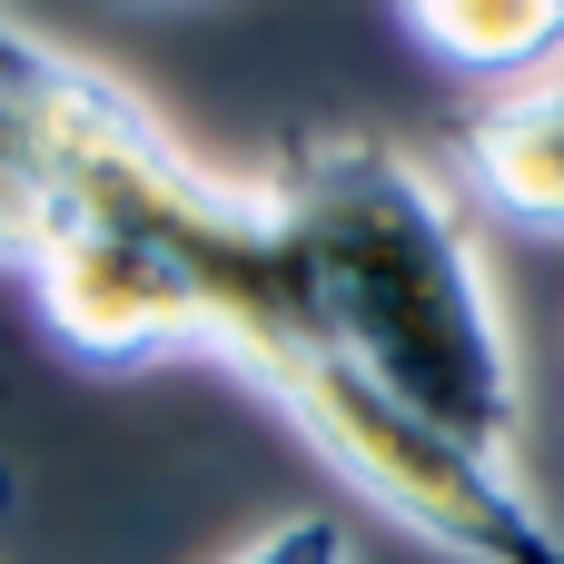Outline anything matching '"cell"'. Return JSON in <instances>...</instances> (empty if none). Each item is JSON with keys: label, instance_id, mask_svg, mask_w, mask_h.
<instances>
[{"label": "cell", "instance_id": "4", "mask_svg": "<svg viewBox=\"0 0 564 564\" xmlns=\"http://www.w3.org/2000/svg\"><path fill=\"white\" fill-rule=\"evenodd\" d=\"M397 30L476 89H525L564 69V0H387Z\"/></svg>", "mask_w": 564, "mask_h": 564}, {"label": "cell", "instance_id": "2", "mask_svg": "<svg viewBox=\"0 0 564 564\" xmlns=\"http://www.w3.org/2000/svg\"><path fill=\"white\" fill-rule=\"evenodd\" d=\"M258 397L317 446V466H337V486H357L416 545H436L456 564H564V525L516 486L506 456H486V446L446 436L436 416L397 406L347 357L297 347L288 367L258 377Z\"/></svg>", "mask_w": 564, "mask_h": 564}, {"label": "cell", "instance_id": "1", "mask_svg": "<svg viewBox=\"0 0 564 564\" xmlns=\"http://www.w3.org/2000/svg\"><path fill=\"white\" fill-rule=\"evenodd\" d=\"M258 188H268V228H278L307 347L347 357L446 436L506 456L525 426V387H516V347H506L466 198L406 149L357 129L288 139V159Z\"/></svg>", "mask_w": 564, "mask_h": 564}, {"label": "cell", "instance_id": "8", "mask_svg": "<svg viewBox=\"0 0 564 564\" xmlns=\"http://www.w3.org/2000/svg\"><path fill=\"white\" fill-rule=\"evenodd\" d=\"M119 10H159V0H119Z\"/></svg>", "mask_w": 564, "mask_h": 564}, {"label": "cell", "instance_id": "3", "mask_svg": "<svg viewBox=\"0 0 564 564\" xmlns=\"http://www.w3.org/2000/svg\"><path fill=\"white\" fill-rule=\"evenodd\" d=\"M456 178L476 218L516 238H564V69L476 99V119L456 129Z\"/></svg>", "mask_w": 564, "mask_h": 564}, {"label": "cell", "instance_id": "6", "mask_svg": "<svg viewBox=\"0 0 564 564\" xmlns=\"http://www.w3.org/2000/svg\"><path fill=\"white\" fill-rule=\"evenodd\" d=\"M228 564H347V525H337V516H288V525H268L258 545H238Z\"/></svg>", "mask_w": 564, "mask_h": 564}, {"label": "cell", "instance_id": "7", "mask_svg": "<svg viewBox=\"0 0 564 564\" xmlns=\"http://www.w3.org/2000/svg\"><path fill=\"white\" fill-rule=\"evenodd\" d=\"M69 79V50H50L40 30H20L10 10H0V89H20V99H50Z\"/></svg>", "mask_w": 564, "mask_h": 564}, {"label": "cell", "instance_id": "5", "mask_svg": "<svg viewBox=\"0 0 564 564\" xmlns=\"http://www.w3.org/2000/svg\"><path fill=\"white\" fill-rule=\"evenodd\" d=\"M50 218H59V178H50L40 119H30L20 89H0V268H30Z\"/></svg>", "mask_w": 564, "mask_h": 564}]
</instances>
